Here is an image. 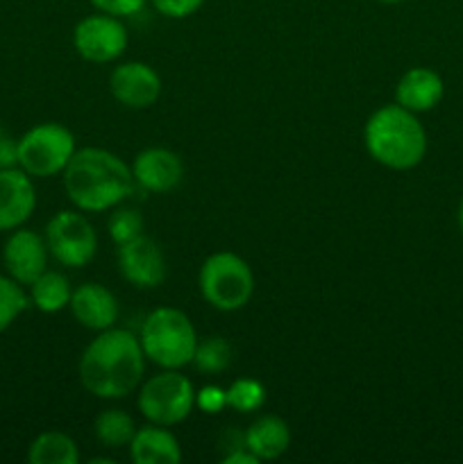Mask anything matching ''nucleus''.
<instances>
[{
  "mask_svg": "<svg viewBox=\"0 0 463 464\" xmlns=\"http://www.w3.org/2000/svg\"><path fill=\"white\" fill-rule=\"evenodd\" d=\"M145 353L141 340L125 329H104L80 358V381L98 399H123L141 385Z\"/></svg>",
  "mask_w": 463,
  "mask_h": 464,
  "instance_id": "f257e3e1",
  "label": "nucleus"
},
{
  "mask_svg": "<svg viewBox=\"0 0 463 464\" xmlns=\"http://www.w3.org/2000/svg\"><path fill=\"white\" fill-rule=\"evenodd\" d=\"M62 177L68 199L89 213L116 208L134 188L132 168L103 148L75 150Z\"/></svg>",
  "mask_w": 463,
  "mask_h": 464,
  "instance_id": "f03ea898",
  "label": "nucleus"
},
{
  "mask_svg": "<svg viewBox=\"0 0 463 464\" xmlns=\"http://www.w3.org/2000/svg\"><path fill=\"white\" fill-rule=\"evenodd\" d=\"M366 150L390 170H411L427 154V131L416 113L395 104L377 109L363 130Z\"/></svg>",
  "mask_w": 463,
  "mask_h": 464,
  "instance_id": "7ed1b4c3",
  "label": "nucleus"
},
{
  "mask_svg": "<svg viewBox=\"0 0 463 464\" xmlns=\"http://www.w3.org/2000/svg\"><path fill=\"white\" fill-rule=\"evenodd\" d=\"M139 340L145 358L163 370L191 365L198 344L189 315L171 306L157 308L145 317Z\"/></svg>",
  "mask_w": 463,
  "mask_h": 464,
  "instance_id": "20e7f679",
  "label": "nucleus"
},
{
  "mask_svg": "<svg viewBox=\"0 0 463 464\" xmlns=\"http://www.w3.org/2000/svg\"><path fill=\"white\" fill-rule=\"evenodd\" d=\"M200 293L218 311H239L252 299L254 275L239 254L216 252L200 267Z\"/></svg>",
  "mask_w": 463,
  "mask_h": 464,
  "instance_id": "39448f33",
  "label": "nucleus"
},
{
  "mask_svg": "<svg viewBox=\"0 0 463 464\" xmlns=\"http://www.w3.org/2000/svg\"><path fill=\"white\" fill-rule=\"evenodd\" d=\"M75 154V136L59 122H41L18 139V168L30 177L62 175Z\"/></svg>",
  "mask_w": 463,
  "mask_h": 464,
  "instance_id": "423d86ee",
  "label": "nucleus"
},
{
  "mask_svg": "<svg viewBox=\"0 0 463 464\" xmlns=\"http://www.w3.org/2000/svg\"><path fill=\"white\" fill-rule=\"evenodd\" d=\"M139 411L150 424L175 426L191 415L195 406L193 383L177 370H163L141 385Z\"/></svg>",
  "mask_w": 463,
  "mask_h": 464,
  "instance_id": "0eeeda50",
  "label": "nucleus"
},
{
  "mask_svg": "<svg viewBox=\"0 0 463 464\" xmlns=\"http://www.w3.org/2000/svg\"><path fill=\"white\" fill-rule=\"evenodd\" d=\"M50 256L66 267H84L94 261L98 236L94 225L77 211H59L45 225Z\"/></svg>",
  "mask_w": 463,
  "mask_h": 464,
  "instance_id": "6e6552de",
  "label": "nucleus"
},
{
  "mask_svg": "<svg viewBox=\"0 0 463 464\" xmlns=\"http://www.w3.org/2000/svg\"><path fill=\"white\" fill-rule=\"evenodd\" d=\"M73 45L77 54L91 63L116 62L127 48V30L118 16L103 12L91 14L73 30Z\"/></svg>",
  "mask_w": 463,
  "mask_h": 464,
  "instance_id": "1a4fd4ad",
  "label": "nucleus"
},
{
  "mask_svg": "<svg viewBox=\"0 0 463 464\" xmlns=\"http://www.w3.org/2000/svg\"><path fill=\"white\" fill-rule=\"evenodd\" d=\"M118 270L134 288H157L166 279V258L150 236L141 234L130 243L118 245Z\"/></svg>",
  "mask_w": 463,
  "mask_h": 464,
  "instance_id": "9d476101",
  "label": "nucleus"
},
{
  "mask_svg": "<svg viewBox=\"0 0 463 464\" xmlns=\"http://www.w3.org/2000/svg\"><path fill=\"white\" fill-rule=\"evenodd\" d=\"M109 91L123 107L148 109L162 95V77L143 62H125L109 75Z\"/></svg>",
  "mask_w": 463,
  "mask_h": 464,
  "instance_id": "9b49d317",
  "label": "nucleus"
},
{
  "mask_svg": "<svg viewBox=\"0 0 463 464\" xmlns=\"http://www.w3.org/2000/svg\"><path fill=\"white\" fill-rule=\"evenodd\" d=\"M48 245L32 229H14L3 247L7 275L21 285H30L36 276L48 270Z\"/></svg>",
  "mask_w": 463,
  "mask_h": 464,
  "instance_id": "f8f14e48",
  "label": "nucleus"
},
{
  "mask_svg": "<svg viewBox=\"0 0 463 464\" xmlns=\"http://www.w3.org/2000/svg\"><path fill=\"white\" fill-rule=\"evenodd\" d=\"M36 207V190L23 168L0 170V231H14L25 225Z\"/></svg>",
  "mask_w": 463,
  "mask_h": 464,
  "instance_id": "ddd939ff",
  "label": "nucleus"
},
{
  "mask_svg": "<svg viewBox=\"0 0 463 464\" xmlns=\"http://www.w3.org/2000/svg\"><path fill=\"white\" fill-rule=\"evenodd\" d=\"M134 184L148 193H168L184 177V163L166 148H148L136 154L132 163Z\"/></svg>",
  "mask_w": 463,
  "mask_h": 464,
  "instance_id": "4468645a",
  "label": "nucleus"
},
{
  "mask_svg": "<svg viewBox=\"0 0 463 464\" xmlns=\"http://www.w3.org/2000/svg\"><path fill=\"white\" fill-rule=\"evenodd\" d=\"M71 313L84 329H112L118 320V302L109 288L100 284H82L71 295Z\"/></svg>",
  "mask_w": 463,
  "mask_h": 464,
  "instance_id": "2eb2a0df",
  "label": "nucleus"
},
{
  "mask_svg": "<svg viewBox=\"0 0 463 464\" xmlns=\"http://www.w3.org/2000/svg\"><path fill=\"white\" fill-rule=\"evenodd\" d=\"M445 95L443 77L436 71L425 66H416L399 77L395 86V100L399 107L409 109L413 113H425L438 107Z\"/></svg>",
  "mask_w": 463,
  "mask_h": 464,
  "instance_id": "dca6fc26",
  "label": "nucleus"
},
{
  "mask_svg": "<svg viewBox=\"0 0 463 464\" xmlns=\"http://www.w3.org/2000/svg\"><path fill=\"white\" fill-rule=\"evenodd\" d=\"M130 458L134 464H177L182 449L168 426L148 424L136 429L130 442Z\"/></svg>",
  "mask_w": 463,
  "mask_h": 464,
  "instance_id": "f3484780",
  "label": "nucleus"
},
{
  "mask_svg": "<svg viewBox=\"0 0 463 464\" xmlns=\"http://www.w3.org/2000/svg\"><path fill=\"white\" fill-rule=\"evenodd\" d=\"M291 444V429L281 417L263 415L245 430V449L261 460H277Z\"/></svg>",
  "mask_w": 463,
  "mask_h": 464,
  "instance_id": "a211bd4d",
  "label": "nucleus"
},
{
  "mask_svg": "<svg viewBox=\"0 0 463 464\" xmlns=\"http://www.w3.org/2000/svg\"><path fill=\"white\" fill-rule=\"evenodd\" d=\"M71 281L62 272L45 270L30 284V302L41 313H59L71 304Z\"/></svg>",
  "mask_w": 463,
  "mask_h": 464,
  "instance_id": "6ab92c4d",
  "label": "nucleus"
},
{
  "mask_svg": "<svg viewBox=\"0 0 463 464\" xmlns=\"http://www.w3.org/2000/svg\"><path fill=\"white\" fill-rule=\"evenodd\" d=\"M27 460L32 464H77L80 451L75 440L59 430H45L30 444Z\"/></svg>",
  "mask_w": 463,
  "mask_h": 464,
  "instance_id": "aec40b11",
  "label": "nucleus"
},
{
  "mask_svg": "<svg viewBox=\"0 0 463 464\" xmlns=\"http://www.w3.org/2000/svg\"><path fill=\"white\" fill-rule=\"evenodd\" d=\"M94 433L103 447L107 449H121L130 447L132 438L136 433V424L125 411H103L94 421Z\"/></svg>",
  "mask_w": 463,
  "mask_h": 464,
  "instance_id": "412c9836",
  "label": "nucleus"
},
{
  "mask_svg": "<svg viewBox=\"0 0 463 464\" xmlns=\"http://www.w3.org/2000/svg\"><path fill=\"white\" fill-rule=\"evenodd\" d=\"M191 362L202 374H222L232 362V344L225 338H221V335L198 340Z\"/></svg>",
  "mask_w": 463,
  "mask_h": 464,
  "instance_id": "4be33fe9",
  "label": "nucleus"
},
{
  "mask_svg": "<svg viewBox=\"0 0 463 464\" xmlns=\"http://www.w3.org/2000/svg\"><path fill=\"white\" fill-rule=\"evenodd\" d=\"M27 306L30 295H25L23 285L12 276L0 275V334H5Z\"/></svg>",
  "mask_w": 463,
  "mask_h": 464,
  "instance_id": "5701e85b",
  "label": "nucleus"
},
{
  "mask_svg": "<svg viewBox=\"0 0 463 464\" xmlns=\"http://www.w3.org/2000/svg\"><path fill=\"white\" fill-rule=\"evenodd\" d=\"M266 403V388L257 379H236L227 388V406L236 412H254Z\"/></svg>",
  "mask_w": 463,
  "mask_h": 464,
  "instance_id": "b1692460",
  "label": "nucleus"
},
{
  "mask_svg": "<svg viewBox=\"0 0 463 464\" xmlns=\"http://www.w3.org/2000/svg\"><path fill=\"white\" fill-rule=\"evenodd\" d=\"M143 216H141L134 207H116V211L109 216L107 222L109 236H112V240L116 245L130 243V240L139 238V236L143 234Z\"/></svg>",
  "mask_w": 463,
  "mask_h": 464,
  "instance_id": "393cba45",
  "label": "nucleus"
},
{
  "mask_svg": "<svg viewBox=\"0 0 463 464\" xmlns=\"http://www.w3.org/2000/svg\"><path fill=\"white\" fill-rule=\"evenodd\" d=\"M195 406L204 415H216L227 406V390L218 388V385H204L202 390L195 392Z\"/></svg>",
  "mask_w": 463,
  "mask_h": 464,
  "instance_id": "a878e982",
  "label": "nucleus"
},
{
  "mask_svg": "<svg viewBox=\"0 0 463 464\" xmlns=\"http://www.w3.org/2000/svg\"><path fill=\"white\" fill-rule=\"evenodd\" d=\"M150 3L166 18H189L202 7L204 0H150Z\"/></svg>",
  "mask_w": 463,
  "mask_h": 464,
  "instance_id": "bb28decb",
  "label": "nucleus"
},
{
  "mask_svg": "<svg viewBox=\"0 0 463 464\" xmlns=\"http://www.w3.org/2000/svg\"><path fill=\"white\" fill-rule=\"evenodd\" d=\"M89 3L94 5L98 12L125 18V16H134L136 12H141L148 0H89Z\"/></svg>",
  "mask_w": 463,
  "mask_h": 464,
  "instance_id": "cd10ccee",
  "label": "nucleus"
},
{
  "mask_svg": "<svg viewBox=\"0 0 463 464\" xmlns=\"http://www.w3.org/2000/svg\"><path fill=\"white\" fill-rule=\"evenodd\" d=\"M18 166V139L0 125V170Z\"/></svg>",
  "mask_w": 463,
  "mask_h": 464,
  "instance_id": "c85d7f7f",
  "label": "nucleus"
},
{
  "mask_svg": "<svg viewBox=\"0 0 463 464\" xmlns=\"http://www.w3.org/2000/svg\"><path fill=\"white\" fill-rule=\"evenodd\" d=\"M222 464H259L257 458L248 451V449H236V451L222 456Z\"/></svg>",
  "mask_w": 463,
  "mask_h": 464,
  "instance_id": "c756f323",
  "label": "nucleus"
},
{
  "mask_svg": "<svg viewBox=\"0 0 463 464\" xmlns=\"http://www.w3.org/2000/svg\"><path fill=\"white\" fill-rule=\"evenodd\" d=\"M457 222H458V231H461V236H463V198H461V202H458V211H457Z\"/></svg>",
  "mask_w": 463,
  "mask_h": 464,
  "instance_id": "7c9ffc66",
  "label": "nucleus"
},
{
  "mask_svg": "<svg viewBox=\"0 0 463 464\" xmlns=\"http://www.w3.org/2000/svg\"><path fill=\"white\" fill-rule=\"evenodd\" d=\"M377 3H384V5H398V3H404V0H377Z\"/></svg>",
  "mask_w": 463,
  "mask_h": 464,
  "instance_id": "2f4dec72",
  "label": "nucleus"
}]
</instances>
